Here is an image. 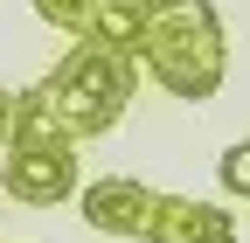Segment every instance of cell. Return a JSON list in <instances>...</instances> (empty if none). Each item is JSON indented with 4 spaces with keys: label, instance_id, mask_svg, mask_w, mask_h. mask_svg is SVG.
<instances>
[{
    "label": "cell",
    "instance_id": "cell-1",
    "mask_svg": "<svg viewBox=\"0 0 250 243\" xmlns=\"http://www.w3.org/2000/svg\"><path fill=\"white\" fill-rule=\"evenodd\" d=\"M139 70L160 90H174L181 104L215 98L229 77V42H223L215 7L208 0H160L146 14V35H139Z\"/></svg>",
    "mask_w": 250,
    "mask_h": 243
},
{
    "label": "cell",
    "instance_id": "cell-2",
    "mask_svg": "<svg viewBox=\"0 0 250 243\" xmlns=\"http://www.w3.org/2000/svg\"><path fill=\"white\" fill-rule=\"evenodd\" d=\"M139 56H118V49H90V42H70V56L42 77L49 90H56V104H62V118H70V139H98V132H111L118 118H125V104L139 98Z\"/></svg>",
    "mask_w": 250,
    "mask_h": 243
},
{
    "label": "cell",
    "instance_id": "cell-3",
    "mask_svg": "<svg viewBox=\"0 0 250 243\" xmlns=\"http://www.w3.org/2000/svg\"><path fill=\"white\" fill-rule=\"evenodd\" d=\"M0 195L21 208H56L77 195V153L70 146H7L0 160Z\"/></svg>",
    "mask_w": 250,
    "mask_h": 243
},
{
    "label": "cell",
    "instance_id": "cell-4",
    "mask_svg": "<svg viewBox=\"0 0 250 243\" xmlns=\"http://www.w3.org/2000/svg\"><path fill=\"white\" fill-rule=\"evenodd\" d=\"M153 208H160V195H153L146 181H132V174H104V181H90V188L77 195V216L98 236H139L146 243Z\"/></svg>",
    "mask_w": 250,
    "mask_h": 243
},
{
    "label": "cell",
    "instance_id": "cell-5",
    "mask_svg": "<svg viewBox=\"0 0 250 243\" xmlns=\"http://www.w3.org/2000/svg\"><path fill=\"white\" fill-rule=\"evenodd\" d=\"M146 243H236V223H229V208H215V202H195V195H160Z\"/></svg>",
    "mask_w": 250,
    "mask_h": 243
},
{
    "label": "cell",
    "instance_id": "cell-6",
    "mask_svg": "<svg viewBox=\"0 0 250 243\" xmlns=\"http://www.w3.org/2000/svg\"><path fill=\"white\" fill-rule=\"evenodd\" d=\"M7 146H70V153H77L70 118H62V104H56L49 83H35V90L14 98V139H7Z\"/></svg>",
    "mask_w": 250,
    "mask_h": 243
},
{
    "label": "cell",
    "instance_id": "cell-7",
    "mask_svg": "<svg viewBox=\"0 0 250 243\" xmlns=\"http://www.w3.org/2000/svg\"><path fill=\"white\" fill-rule=\"evenodd\" d=\"M146 0H98L90 7V28H83V42L90 49H118V56H139V35H146Z\"/></svg>",
    "mask_w": 250,
    "mask_h": 243
},
{
    "label": "cell",
    "instance_id": "cell-8",
    "mask_svg": "<svg viewBox=\"0 0 250 243\" xmlns=\"http://www.w3.org/2000/svg\"><path fill=\"white\" fill-rule=\"evenodd\" d=\"M28 7H35L56 35H70V42H83V28H90V7H98V0H28Z\"/></svg>",
    "mask_w": 250,
    "mask_h": 243
},
{
    "label": "cell",
    "instance_id": "cell-9",
    "mask_svg": "<svg viewBox=\"0 0 250 243\" xmlns=\"http://www.w3.org/2000/svg\"><path fill=\"white\" fill-rule=\"evenodd\" d=\"M215 181L236 195V202H250V139H236V146H223V160H215Z\"/></svg>",
    "mask_w": 250,
    "mask_h": 243
},
{
    "label": "cell",
    "instance_id": "cell-10",
    "mask_svg": "<svg viewBox=\"0 0 250 243\" xmlns=\"http://www.w3.org/2000/svg\"><path fill=\"white\" fill-rule=\"evenodd\" d=\"M14 98H21V90H7V83H0V146L14 139Z\"/></svg>",
    "mask_w": 250,
    "mask_h": 243
},
{
    "label": "cell",
    "instance_id": "cell-11",
    "mask_svg": "<svg viewBox=\"0 0 250 243\" xmlns=\"http://www.w3.org/2000/svg\"><path fill=\"white\" fill-rule=\"evenodd\" d=\"M146 7H160V0H146Z\"/></svg>",
    "mask_w": 250,
    "mask_h": 243
}]
</instances>
